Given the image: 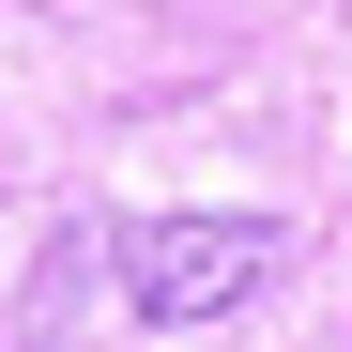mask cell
<instances>
[{
	"label": "cell",
	"instance_id": "obj_1",
	"mask_svg": "<svg viewBox=\"0 0 352 352\" xmlns=\"http://www.w3.org/2000/svg\"><path fill=\"white\" fill-rule=\"evenodd\" d=\"M276 261H291L276 214H138L123 230V307L138 322H230Z\"/></svg>",
	"mask_w": 352,
	"mask_h": 352
}]
</instances>
